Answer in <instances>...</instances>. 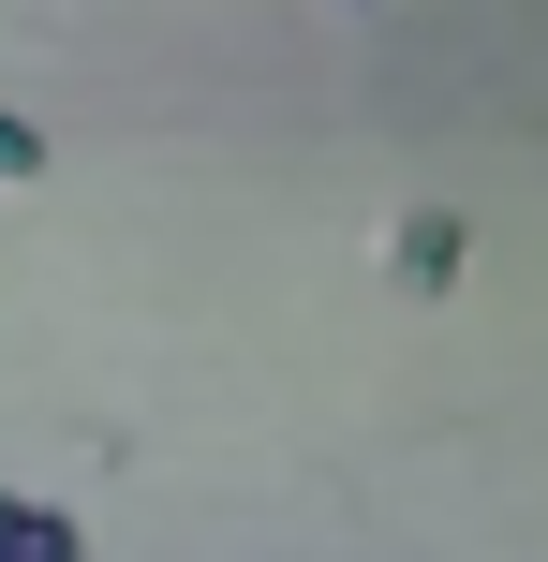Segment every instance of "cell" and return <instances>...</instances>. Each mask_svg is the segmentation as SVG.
Listing matches in <instances>:
<instances>
[{
    "label": "cell",
    "mask_w": 548,
    "mask_h": 562,
    "mask_svg": "<svg viewBox=\"0 0 548 562\" xmlns=\"http://www.w3.org/2000/svg\"><path fill=\"white\" fill-rule=\"evenodd\" d=\"M342 15H401V0H342Z\"/></svg>",
    "instance_id": "277c9868"
},
{
    "label": "cell",
    "mask_w": 548,
    "mask_h": 562,
    "mask_svg": "<svg viewBox=\"0 0 548 562\" xmlns=\"http://www.w3.org/2000/svg\"><path fill=\"white\" fill-rule=\"evenodd\" d=\"M460 207H401V223H385V281H401V296H460Z\"/></svg>",
    "instance_id": "6da1fadb"
},
{
    "label": "cell",
    "mask_w": 548,
    "mask_h": 562,
    "mask_svg": "<svg viewBox=\"0 0 548 562\" xmlns=\"http://www.w3.org/2000/svg\"><path fill=\"white\" fill-rule=\"evenodd\" d=\"M0 562H89V518L45 488H0Z\"/></svg>",
    "instance_id": "7a4b0ae2"
},
{
    "label": "cell",
    "mask_w": 548,
    "mask_h": 562,
    "mask_svg": "<svg viewBox=\"0 0 548 562\" xmlns=\"http://www.w3.org/2000/svg\"><path fill=\"white\" fill-rule=\"evenodd\" d=\"M0 178H15V193H30V178H45V134H30L15 104H0Z\"/></svg>",
    "instance_id": "3957f363"
}]
</instances>
